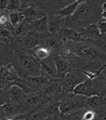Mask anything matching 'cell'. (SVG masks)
Segmentation results:
<instances>
[{
    "label": "cell",
    "mask_w": 106,
    "mask_h": 120,
    "mask_svg": "<svg viewBox=\"0 0 106 120\" xmlns=\"http://www.w3.org/2000/svg\"><path fill=\"white\" fill-rule=\"evenodd\" d=\"M59 55L68 60L76 69L98 70L106 63V42L66 41Z\"/></svg>",
    "instance_id": "6da1fadb"
},
{
    "label": "cell",
    "mask_w": 106,
    "mask_h": 120,
    "mask_svg": "<svg viewBox=\"0 0 106 120\" xmlns=\"http://www.w3.org/2000/svg\"><path fill=\"white\" fill-rule=\"evenodd\" d=\"M102 4L98 0H84L72 15L65 17V26L81 29L91 24H96L102 19Z\"/></svg>",
    "instance_id": "7a4b0ae2"
},
{
    "label": "cell",
    "mask_w": 106,
    "mask_h": 120,
    "mask_svg": "<svg viewBox=\"0 0 106 120\" xmlns=\"http://www.w3.org/2000/svg\"><path fill=\"white\" fill-rule=\"evenodd\" d=\"M11 63L17 75L22 78L42 75L40 61L29 50H15V54Z\"/></svg>",
    "instance_id": "3957f363"
},
{
    "label": "cell",
    "mask_w": 106,
    "mask_h": 120,
    "mask_svg": "<svg viewBox=\"0 0 106 120\" xmlns=\"http://www.w3.org/2000/svg\"><path fill=\"white\" fill-rule=\"evenodd\" d=\"M74 93L86 95L88 98L93 95L106 96V76L100 74L94 78H88L75 88Z\"/></svg>",
    "instance_id": "277c9868"
},
{
    "label": "cell",
    "mask_w": 106,
    "mask_h": 120,
    "mask_svg": "<svg viewBox=\"0 0 106 120\" xmlns=\"http://www.w3.org/2000/svg\"><path fill=\"white\" fill-rule=\"evenodd\" d=\"M51 100L42 90H33L25 94L24 98L20 102L23 112L34 115L42 108Z\"/></svg>",
    "instance_id": "5b68a950"
},
{
    "label": "cell",
    "mask_w": 106,
    "mask_h": 120,
    "mask_svg": "<svg viewBox=\"0 0 106 120\" xmlns=\"http://www.w3.org/2000/svg\"><path fill=\"white\" fill-rule=\"evenodd\" d=\"M88 96L76 94L74 92H63L60 95V110L61 115H68L86 107ZM60 115V116H61Z\"/></svg>",
    "instance_id": "8992f818"
},
{
    "label": "cell",
    "mask_w": 106,
    "mask_h": 120,
    "mask_svg": "<svg viewBox=\"0 0 106 120\" xmlns=\"http://www.w3.org/2000/svg\"><path fill=\"white\" fill-rule=\"evenodd\" d=\"M60 110V96L52 98L40 110L33 115V120H59Z\"/></svg>",
    "instance_id": "52a82bcc"
},
{
    "label": "cell",
    "mask_w": 106,
    "mask_h": 120,
    "mask_svg": "<svg viewBox=\"0 0 106 120\" xmlns=\"http://www.w3.org/2000/svg\"><path fill=\"white\" fill-rule=\"evenodd\" d=\"M66 40L60 33H41L40 34V45H45L51 51L53 55H59L62 47L64 45Z\"/></svg>",
    "instance_id": "ba28073f"
},
{
    "label": "cell",
    "mask_w": 106,
    "mask_h": 120,
    "mask_svg": "<svg viewBox=\"0 0 106 120\" xmlns=\"http://www.w3.org/2000/svg\"><path fill=\"white\" fill-rule=\"evenodd\" d=\"M60 79H61V84L64 92H74L75 88L78 84L82 83L84 80H87L88 77L83 73V70L74 68L72 71L67 73L64 77Z\"/></svg>",
    "instance_id": "9c48e42d"
},
{
    "label": "cell",
    "mask_w": 106,
    "mask_h": 120,
    "mask_svg": "<svg viewBox=\"0 0 106 120\" xmlns=\"http://www.w3.org/2000/svg\"><path fill=\"white\" fill-rule=\"evenodd\" d=\"M11 45H13L14 50H31L40 45V33L31 28L25 36L14 39V42Z\"/></svg>",
    "instance_id": "30bf717a"
},
{
    "label": "cell",
    "mask_w": 106,
    "mask_h": 120,
    "mask_svg": "<svg viewBox=\"0 0 106 120\" xmlns=\"http://www.w3.org/2000/svg\"><path fill=\"white\" fill-rule=\"evenodd\" d=\"M75 1L76 0H35L34 3L42 9L47 14H57L62 9Z\"/></svg>",
    "instance_id": "8fae6325"
},
{
    "label": "cell",
    "mask_w": 106,
    "mask_h": 120,
    "mask_svg": "<svg viewBox=\"0 0 106 120\" xmlns=\"http://www.w3.org/2000/svg\"><path fill=\"white\" fill-rule=\"evenodd\" d=\"M87 108L91 109L98 116V120H106V98L105 96L93 95L87 98Z\"/></svg>",
    "instance_id": "7c38bea8"
},
{
    "label": "cell",
    "mask_w": 106,
    "mask_h": 120,
    "mask_svg": "<svg viewBox=\"0 0 106 120\" xmlns=\"http://www.w3.org/2000/svg\"><path fill=\"white\" fill-rule=\"evenodd\" d=\"M19 77L16 70L14 69L12 63L1 65L0 67V89H8L12 82Z\"/></svg>",
    "instance_id": "4fadbf2b"
},
{
    "label": "cell",
    "mask_w": 106,
    "mask_h": 120,
    "mask_svg": "<svg viewBox=\"0 0 106 120\" xmlns=\"http://www.w3.org/2000/svg\"><path fill=\"white\" fill-rule=\"evenodd\" d=\"M79 33L86 38L93 41L106 42V34H102L98 27V24H91L84 28L79 29Z\"/></svg>",
    "instance_id": "5bb4252c"
},
{
    "label": "cell",
    "mask_w": 106,
    "mask_h": 120,
    "mask_svg": "<svg viewBox=\"0 0 106 120\" xmlns=\"http://www.w3.org/2000/svg\"><path fill=\"white\" fill-rule=\"evenodd\" d=\"M42 91L49 96V98H59L63 92V88L61 84L60 78H49L45 86L42 88Z\"/></svg>",
    "instance_id": "9a60e30c"
},
{
    "label": "cell",
    "mask_w": 106,
    "mask_h": 120,
    "mask_svg": "<svg viewBox=\"0 0 106 120\" xmlns=\"http://www.w3.org/2000/svg\"><path fill=\"white\" fill-rule=\"evenodd\" d=\"M40 64H41V70L43 76L48 78H59L55 61H54V55H51L47 59L40 61Z\"/></svg>",
    "instance_id": "2e32d148"
},
{
    "label": "cell",
    "mask_w": 106,
    "mask_h": 120,
    "mask_svg": "<svg viewBox=\"0 0 106 120\" xmlns=\"http://www.w3.org/2000/svg\"><path fill=\"white\" fill-rule=\"evenodd\" d=\"M54 61L56 65V70H57V77L62 78L64 77L67 73H69L74 69V66L72 65L69 61L62 55H54Z\"/></svg>",
    "instance_id": "e0dca14e"
},
{
    "label": "cell",
    "mask_w": 106,
    "mask_h": 120,
    "mask_svg": "<svg viewBox=\"0 0 106 120\" xmlns=\"http://www.w3.org/2000/svg\"><path fill=\"white\" fill-rule=\"evenodd\" d=\"M48 24L50 33H60L65 27V17L59 14H48Z\"/></svg>",
    "instance_id": "ac0fdd59"
},
{
    "label": "cell",
    "mask_w": 106,
    "mask_h": 120,
    "mask_svg": "<svg viewBox=\"0 0 106 120\" xmlns=\"http://www.w3.org/2000/svg\"><path fill=\"white\" fill-rule=\"evenodd\" d=\"M22 12H23V14H24L25 20H27L29 23L34 22V21L39 20V19L43 17L45 15H47V13H45L42 9H40L38 6H36L35 3H34V4H31L30 7H28V8L24 9Z\"/></svg>",
    "instance_id": "d6986e66"
},
{
    "label": "cell",
    "mask_w": 106,
    "mask_h": 120,
    "mask_svg": "<svg viewBox=\"0 0 106 120\" xmlns=\"http://www.w3.org/2000/svg\"><path fill=\"white\" fill-rule=\"evenodd\" d=\"M0 59L1 62L0 64L1 65H7L9 63H11L12 60L14 57V54H15V50H14L13 45L11 43H4V42H1L0 45Z\"/></svg>",
    "instance_id": "ffe728a7"
},
{
    "label": "cell",
    "mask_w": 106,
    "mask_h": 120,
    "mask_svg": "<svg viewBox=\"0 0 106 120\" xmlns=\"http://www.w3.org/2000/svg\"><path fill=\"white\" fill-rule=\"evenodd\" d=\"M27 87L33 91V90H42V88L45 86V83L48 82L49 78L45 77L43 75L40 76H33V77H27L24 78Z\"/></svg>",
    "instance_id": "44dd1931"
},
{
    "label": "cell",
    "mask_w": 106,
    "mask_h": 120,
    "mask_svg": "<svg viewBox=\"0 0 106 120\" xmlns=\"http://www.w3.org/2000/svg\"><path fill=\"white\" fill-rule=\"evenodd\" d=\"M62 36L64 37V39L66 41H76V42H80V41H86V39L80 33L77 29H74V28H69V27H63L61 31H60Z\"/></svg>",
    "instance_id": "7402d4cb"
},
{
    "label": "cell",
    "mask_w": 106,
    "mask_h": 120,
    "mask_svg": "<svg viewBox=\"0 0 106 120\" xmlns=\"http://www.w3.org/2000/svg\"><path fill=\"white\" fill-rule=\"evenodd\" d=\"M4 108V112L7 115V119L8 120H13L14 117H16L17 115L23 114V110L21 108L20 103H16V102H9L3 105H0Z\"/></svg>",
    "instance_id": "603a6c76"
},
{
    "label": "cell",
    "mask_w": 106,
    "mask_h": 120,
    "mask_svg": "<svg viewBox=\"0 0 106 120\" xmlns=\"http://www.w3.org/2000/svg\"><path fill=\"white\" fill-rule=\"evenodd\" d=\"M31 25L30 23L28 22L27 20H24L20 23V24H17L14 28V31H13V36H14V39H16V38H21V37L25 36L26 34L31 29Z\"/></svg>",
    "instance_id": "cb8c5ba5"
},
{
    "label": "cell",
    "mask_w": 106,
    "mask_h": 120,
    "mask_svg": "<svg viewBox=\"0 0 106 120\" xmlns=\"http://www.w3.org/2000/svg\"><path fill=\"white\" fill-rule=\"evenodd\" d=\"M8 92L11 102H16V103H20L26 94L25 91L19 86H12L8 88Z\"/></svg>",
    "instance_id": "d4e9b609"
},
{
    "label": "cell",
    "mask_w": 106,
    "mask_h": 120,
    "mask_svg": "<svg viewBox=\"0 0 106 120\" xmlns=\"http://www.w3.org/2000/svg\"><path fill=\"white\" fill-rule=\"evenodd\" d=\"M31 27L37 30L38 33H47L49 31V24H48V14L45 15L43 17L39 19L37 21H34V22H30Z\"/></svg>",
    "instance_id": "484cf974"
},
{
    "label": "cell",
    "mask_w": 106,
    "mask_h": 120,
    "mask_svg": "<svg viewBox=\"0 0 106 120\" xmlns=\"http://www.w3.org/2000/svg\"><path fill=\"white\" fill-rule=\"evenodd\" d=\"M29 51H30L31 53L36 56L39 61H42V60H45V59H47V57H49V56L53 55L49 49H47L45 45H37L36 48H34V49H31V50H29Z\"/></svg>",
    "instance_id": "4316f807"
},
{
    "label": "cell",
    "mask_w": 106,
    "mask_h": 120,
    "mask_svg": "<svg viewBox=\"0 0 106 120\" xmlns=\"http://www.w3.org/2000/svg\"><path fill=\"white\" fill-rule=\"evenodd\" d=\"M0 26L8 28L9 30H11L12 33L14 31V26L12 25L11 21H10V12L4 10V11L0 12Z\"/></svg>",
    "instance_id": "83f0119b"
},
{
    "label": "cell",
    "mask_w": 106,
    "mask_h": 120,
    "mask_svg": "<svg viewBox=\"0 0 106 120\" xmlns=\"http://www.w3.org/2000/svg\"><path fill=\"white\" fill-rule=\"evenodd\" d=\"M83 1H84V0H76L75 2H73L72 4L65 7L64 9H62L61 11H59V13H57V14H59V15H61V16H64V17L69 16V15H72V14L76 11V9L78 8L79 4H80L81 2H83Z\"/></svg>",
    "instance_id": "f1b7e54d"
},
{
    "label": "cell",
    "mask_w": 106,
    "mask_h": 120,
    "mask_svg": "<svg viewBox=\"0 0 106 120\" xmlns=\"http://www.w3.org/2000/svg\"><path fill=\"white\" fill-rule=\"evenodd\" d=\"M0 41L4 43H13L14 42V36L11 30L8 28L0 26Z\"/></svg>",
    "instance_id": "f546056e"
},
{
    "label": "cell",
    "mask_w": 106,
    "mask_h": 120,
    "mask_svg": "<svg viewBox=\"0 0 106 120\" xmlns=\"http://www.w3.org/2000/svg\"><path fill=\"white\" fill-rule=\"evenodd\" d=\"M25 20L24 14L22 11H12L10 12V21H11L12 25L15 27L17 24H20L22 21Z\"/></svg>",
    "instance_id": "4dcf8cb0"
},
{
    "label": "cell",
    "mask_w": 106,
    "mask_h": 120,
    "mask_svg": "<svg viewBox=\"0 0 106 120\" xmlns=\"http://www.w3.org/2000/svg\"><path fill=\"white\" fill-rule=\"evenodd\" d=\"M7 11H22V4H21V0H10L8 7L6 9Z\"/></svg>",
    "instance_id": "1f68e13d"
},
{
    "label": "cell",
    "mask_w": 106,
    "mask_h": 120,
    "mask_svg": "<svg viewBox=\"0 0 106 120\" xmlns=\"http://www.w3.org/2000/svg\"><path fill=\"white\" fill-rule=\"evenodd\" d=\"M9 102H11V100L9 96L8 89H0V103H1V105L9 103Z\"/></svg>",
    "instance_id": "d6a6232c"
},
{
    "label": "cell",
    "mask_w": 106,
    "mask_h": 120,
    "mask_svg": "<svg viewBox=\"0 0 106 120\" xmlns=\"http://www.w3.org/2000/svg\"><path fill=\"white\" fill-rule=\"evenodd\" d=\"M98 29H100V31L102 34H106V20L105 19H101L100 21H98Z\"/></svg>",
    "instance_id": "836d02e7"
},
{
    "label": "cell",
    "mask_w": 106,
    "mask_h": 120,
    "mask_svg": "<svg viewBox=\"0 0 106 120\" xmlns=\"http://www.w3.org/2000/svg\"><path fill=\"white\" fill-rule=\"evenodd\" d=\"M34 1L35 0H21V4H22V11L24 9L30 7L31 4H34Z\"/></svg>",
    "instance_id": "e575fe53"
},
{
    "label": "cell",
    "mask_w": 106,
    "mask_h": 120,
    "mask_svg": "<svg viewBox=\"0 0 106 120\" xmlns=\"http://www.w3.org/2000/svg\"><path fill=\"white\" fill-rule=\"evenodd\" d=\"M9 2H10V0H0V12H2L6 10Z\"/></svg>",
    "instance_id": "d590c367"
},
{
    "label": "cell",
    "mask_w": 106,
    "mask_h": 120,
    "mask_svg": "<svg viewBox=\"0 0 106 120\" xmlns=\"http://www.w3.org/2000/svg\"><path fill=\"white\" fill-rule=\"evenodd\" d=\"M0 119L1 120H8L7 119V115L4 112V108L2 106H0Z\"/></svg>",
    "instance_id": "8d00e7d4"
},
{
    "label": "cell",
    "mask_w": 106,
    "mask_h": 120,
    "mask_svg": "<svg viewBox=\"0 0 106 120\" xmlns=\"http://www.w3.org/2000/svg\"><path fill=\"white\" fill-rule=\"evenodd\" d=\"M102 17L106 20V8L103 9V11H102Z\"/></svg>",
    "instance_id": "74e56055"
}]
</instances>
